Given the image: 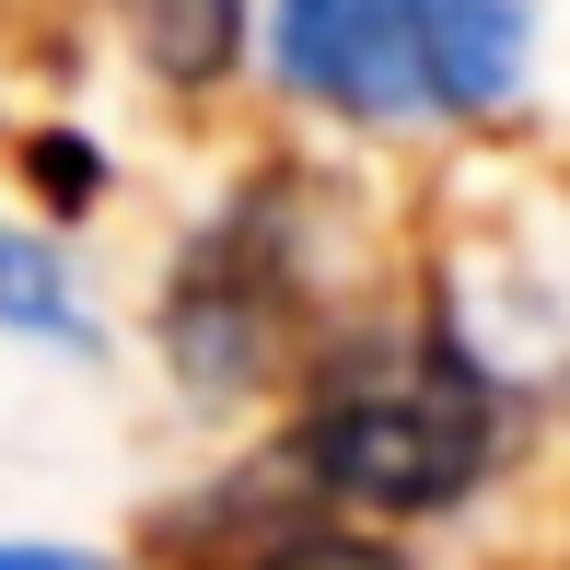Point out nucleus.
Listing matches in <instances>:
<instances>
[{
    "label": "nucleus",
    "instance_id": "obj_5",
    "mask_svg": "<svg viewBox=\"0 0 570 570\" xmlns=\"http://www.w3.org/2000/svg\"><path fill=\"white\" fill-rule=\"evenodd\" d=\"M128 47H140L164 82H222L233 59H245V0H117Z\"/></svg>",
    "mask_w": 570,
    "mask_h": 570
},
{
    "label": "nucleus",
    "instance_id": "obj_2",
    "mask_svg": "<svg viewBox=\"0 0 570 570\" xmlns=\"http://www.w3.org/2000/svg\"><path fill=\"white\" fill-rule=\"evenodd\" d=\"M268 59L303 106L396 128V117H501L524 94L535 12L524 0H279Z\"/></svg>",
    "mask_w": 570,
    "mask_h": 570
},
{
    "label": "nucleus",
    "instance_id": "obj_7",
    "mask_svg": "<svg viewBox=\"0 0 570 570\" xmlns=\"http://www.w3.org/2000/svg\"><path fill=\"white\" fill-rule=\"evenodd\" d=\"M23 175H36L59 210H82V198H106V151L70 140V128H47V140H23Z\"/></svg>",
    "mask_w": 570,
    "mask_h": 570
},
{
    "label": "nucleus",
    "instance_id": "obj_1",
    "mask_svg": "<svg viewBox=\"0 0 570 570\" xmlns=\"http://www.w3.org/2000/svg\"><path fill=\"white\" fill-rule=\"evenodd\" d=\"M512 454V384L454 326H361L315 361L292 478L338 524H431L478 501Z\"/></svg>",
    "mask_w": 570,
    "mask_h": 570
},
{
    "label": "nucleus",
    "instance_id": "obj_8",
    "mask_svg": "<svg viewBox=\"0 0 570 570\" xmlns=\"http://www.w3.org/2000/svg\"><path fill=\"white\" fill-rule=\"evenodd\" d=\"M0 570H117L94 548H47V535H0Z\"/></svg>",
    "mask_w": 570,
    "mask_h": 570
},
{
    "label": "nucleus",
    "instance_id": "obj_3",
    "mask_svg": "<svg viewBox=\"0 0 570 570\" xmlns=\"http://www.w3.org/2000/svg\"><path fill=\"white\" fill-rule=\"evenodd\" d=\"M292 315H303V245H292V187L268 175L187 233L164 279V361L198 396H256L279 373Z\"/></svg>",
    "mask_w": 570,
    "mask_h": 570
},
{
    "label": "nucleus",
    "instance_id": "obj_6",
    "mask_svg": "<svg viewBox=\"0 0 570 570\" xmlns=\"http://www.w3.org/2000/svg\"><path fill=\"white\" fill-rule=\"evenodd\" d=\"M245 570H407L384 548V524H338V512H315V524H279L268 548H245Z\"/></svg>",
    "mask_w": 570,
    "mask_h": 570
},
{
    "label": "nucleus",
    "instance_id": "obj_4",
    "mask_svg": "<svg viewBox=\"0 0 570 570\" xmlns=\"http://www.w3.org/2000/svg\"><path fill=\"white\" fill-rule=\"evenodd\" d=\"M0 338H36V350H59V361H94V350H106L82 279H70V256L47 245V233H0Z\"/></svg>",
    "mask_w": 570,
    "mask_h": 570
}]
</instances>
